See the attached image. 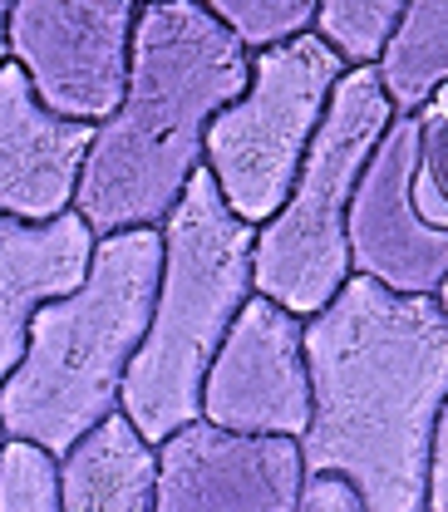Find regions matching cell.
Wrapping results in <instances>:
<instances>
[{"instance_id": "3", "label": "cell", "mask_w": 448, "mask_h": 512, "mask_svg": "<svg viewBox=\"0 0 448 512\" xmlns=\"http://www.w3.org/2000/svg\"><path fill=\"white\" fill-rule=\"evenodd\" d=\"M163 271L158 227L99 237L84 281L40 306L25 355L0 384L5 444H30L55 463L119 414L128 360L138 355Z\"/></svg>"}, {"instance_id": "2", "label": "cell", "mask_w": 448, "mask_h": 512, "mask_svg": "<svg viewBox=\"0 0 448 512\" xmlns=\"http://www.w3.org/2000/svg\"><path fill=\"white\" fill-rule=\"evenodd\" d=\"M252 55L197 0L138 5L124 104L94 128L74 217L94 237L163 227L202 168L207 124L242 99Z\"/></svg>"}, {"instance_id": "8", "label": "cell", "mask_w": 448, "mask_h": 512, "mask_svg": "<svg viewBox=\"0 0 448 512\" xmlns=\"http://www.w3.org/2000/svg\"><path fill=\"white\" fill-rule=\"evenodd\" d=\"M301 325L276 301L252 296L227 325L207 375L197 419L247 439H301L311 424V380Z\"/></svg>"}, {"instance_id": "11", "label": "cell", "mask_w": 448, "mask_h": 512, "mask_svg": "<svg viewBox=\"0 0 448 512\" xmlns=\"http://www.w3.org/2000/svg\"><path fill=\"white\" fill-rule=\"evenodd\" d=\"M89 143L94 124L55 119L30 79L10 60L0 64V217L40 227L74 212Z\"/></svg>"}, {"instance_id": "5", "label": "cell", "mask_w": 448, "mask_h": 512, "mask_svg": "<svg viewBox=\"0 0 448 512\" xmlns=\"http://www.w3.org/2000/svg\"><path fill=\"white\" fill-rule=\"evenodd\" d=\"M389 124L394 109L375 69H345L281 212L266 227H256L252 296L276 301L296 320H311L335 301V291L350 281V197Z\"/></svg>"}, {"instance_id": "7", "label": "cell", "mask_w": 448, "mask_h": 512, "mask_svg": "<svg viewBox=\"0 0 448 512\" xmlns=\"http://www.w3.org/2000/svg\"><path fill=\"white\" fill-rule=\"evenodd\" d=\"M133 0H20L10 5V64L35 99L69 124H104L124 104Z\"/></svg>"}, {"instance_id": "14", "label": "cell", "mask_w": 448, "mask_h": 512, "mask_svg": "<svg viewBox=\"0 0 448 512\" xmlns=\"http://www.w3.org/2000/svg\"><path fill=\"white\" fill-rule=\"evenodd\" d=\"M384 99L394 114H419L448 84V0L404 5L399 30L375 64Z\"/></svg>"}, {"instance_id": "21", "label": "cell", "mask_w": 448, "mask_h": 512, "mask_svg": "<svg viewBox=\"0 0 448 512\" xmlns=\"http://www.w3.org/2000/svg\"><path fill=\"white\" fill-rule=\"evenodd\" d=\"M5 25H10V5H0V64L10 60V45H5Z\"/></svg>"}, {"instance_id": "13", "label": "cell", "mask_w": 448, "mask_h": 512, "mask_svg": "<svg viewBox=\"0 0 448 512\" xmlns=\"http://www.w3.org/2000/svg\"><path fill=\"white\" fill-rule=\"evenodd\" d=\"M60 512H153V448L124 414L60 458Z\"/></svg>"}, {"instance_id": "9", "label": "cell", "mask_w": 448, "mask_h": 512, "mask_svg": "<svg viewBox=\"0 0 448 512\" xmlns=\"http://www.w3.org/2000/svg\"><path fill=\"white\" fill-rule=\"evenodd\" d=\"M301 488L296 439H247L197 419L153 448V512H296Z\"/></svg>"}, {"instance_id": "10", "label": "cell", "mask_w": 448, "mask_h": 512, "mask_svg": "<svg viewBox=\"0 0 448 512\" xmlns=\"http://www.w3.org/2000/svg\"><path fill=\"white\" fill-rule=\"evenodd\" d=\"M409 173H414V119L394 114L350 197L345 217L350 276L375 281L389 296H439L448 276V237L414 212Z\"/></svg>"}, {"instance_id": "1", "label": "cell", "mask_w": 448, "mask_h": 512, "mask_svg": "<svg viewBox=\"0 0 448 512\" xmlns=\"http://www.w3.org/2000/svg\"><path fill=\"white\" fill-rule=\"evenodd\" d=\"M311 424L306 478H340L360 512H424L429 444L448 399V316L434 296H389L350 276L301 325Z\"/></svg>"}, {"instance_id": "4", "label": "cell", "mask_w": 448, "mask_h": 512, "mask_svg": "<svg viewBox=\"0 0 448 512\" xmlns=\"http://www.w3.org/2000/svg\"><path fill=\"white\" fill-rule=\"evenodd\" d=\"M158 237H163L158 301L119 389V414L148 448L197 424L202 375L227 325L252 301L256 227L237 222L217 197L212 173L197 168L173 212L163 217Z\"/></svg>"}, {"instance_id": "17", "label": "cell", "mask_w": 448, "mask_h": 512, "mask_svg": "<svg viewBox=\"0 0 448 512\" xmlns=\"http://www.w3.org/2000/svg\"><path fill=\"white\" fill-rule=\"evenodd\" d=\"M207 10L232 30V40L247 55L276 50V45H286V40H296L316 25L311 0H207Z\"/></svg>"}, {"instance_id": "6", "label": "cell", "mask_w": 448, "mask_h": 512, "mask_svg": "<svg viewBox=\"0 0 448 512\" xmlns=\"http://www.w3.org/2000/svg\"><path fill=\"white\" fill-rule=\"evenodd\" d=\"M340 74L345 64L311 30L252 55L242 99H232L202 133V168L237 222L266 227L281 212Z\"/></svg>"}, {"instance_id": "20", "label": "cell", "mask_w": 448, "mask_h": 512, "mask_svg": "<svg viewBox=\"0 0 448 512\" xmlns=\"http://www.w3.org/2000/svg\"><path fill=\"white\" fill-rule=\"evenodd\" d=\"M296 512H360V498L340 478H306Z\"/></svg>"}, {"instance_id": "18", "label": "cell", "mask_w": 448, "mask_h": 512, "mask_svg": "<svg viewBox=\"0 0 448 512\" xmlns=\"http://www.w3.org/2000/svg\"><path fill=\"white\" fill-rule=\"evenodd\" d=\"M0 512H60V463L30 444L0 448Z\"/></svg>"}, {"instance_id": "16", "label": "cell", "mask_w": 448, "mask_h": 512, "mask_svg": "<svg viewBox=\"0 0 448 512\" xmlns=\"http://www.w3.org/2000/svg\"><path fill=\"white\" fill-rule=\"evenodd\" d=\"M414 119V173H409V197L414 212L448 237V84L419 109Z\"/></svg>"}, {"instance_id": "12", "label": "cell", "mask_w": 448, "mask_h": 512, "mask_svg": "<svg viewBox=\"0 0 448 512\" xmlns=\"http://www.w3.org/2000/svg\"><path fill=\"white\" fill-rule=\"evenodd\" d=\"M94 232L64 212L55 222H10L0 217V384L25 355V335L40 306L69 296L94 256Z\"/></svg>"}, {"instance_id": "22", "label": "cell", "mask_w": 448, "mask_h": 512, "mask_svg": "<svg viewBox=\"0 0 448 512\" xmlns=\"http://www.w3.org/2000/svg\"><path fill=\"white\" fill-rule=\"evenodd\" d=\"M434 301H439V311L448 316V276H444V286H439V296H434Z\"/></svg>"}, {"instance_id": "15", "label": "cell", "mask_w": 448, "mask_h": 512, "mask_svg": "<svg viewBox=\"0 0 448 512\" xmlns=\"http://www.w3.org/2000/svg\"><path fill=\"white\" fill-rule=\"evenodd\" d=\"M399 15H404L399 0H325L316 5L311 35L345 69H375L399 30Z\"/></svg>"}, {"instance_id": "19", "label": "cell", "mask_w": 448, "mask_h": 512, "mask_svg": "<svg viewBox=\"0 0 448 512\" xmlns=\"http://www.w3.org/2000/svg\"><path fill=\"white\" fill-rule=\"evenodd\" d=\"M424 512H448V399L434 424L429 444V483H424Z\"/></svg>"}, {"instance_id": "23", "label": "cell", "mask_w": 448, "mask_h": 512, "mask_svg": "<svg viewBox=\"0 0 448 512\" xmlns=\"http://www.w3.org/2000/svg\"><path fill=\"white\" fill-rule=\"evenodd\" d=\"M0 448H5V429H0Z\"/></svg>"}]
</instances>
